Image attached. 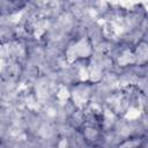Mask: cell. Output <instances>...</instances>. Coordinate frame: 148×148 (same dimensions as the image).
Returning a JSON list of instances; mask_svg holds the SVG:
<instances>
[{"instance_id": "1", "label": "cell", "mask_w": 148, "mask_h": 148, "mask_svg": "<svg viewBox=\"0 0 148 148\" xmlns=\"http://www.w3.org/2000/svg\"><path fill=\"white\" fill-rule=\"evenodd\" d=\"M91 56L92 45L88 38H81L72 42L65 51V58L68 64H75L80 60H87Z\"/></svg>"}, {"instance_id": "2", "label": "cell", "mask_w": 148, "mask_h": 148, "mask_svg": "<svg viewBox=\"0 0 148 148\" xmlns=\"http://www.w3.org/2000/svg\"><path fill=\"white\" fill-rule=\"evenodd\" d=\"M102 125H103V120H101L97 114L92 113L86 116V119L81 125L80 131L82 133L84 141L88 145L95 146L99 143L102 139Z\"/></svg>"}, {"instance_id": "3", "label": "cell", "mask_w": 148, "mask_h": 148, "mask_svg": "<svg viewBox=\"0 0 148 148\" xmlns=\"http://www.w3.org/2000/svg\"><path fill=\"white\" fill-rule=\"evenodd\" d=\"M91 98V84L88 82H77L69 90V99L76 110H86Z\"/></svg>"}, {"instance_id": "4", "label": "cell", "mask_w": 148, "mask_h": 148, "mask_svg": "<svg viewBox=\"0 0 148 148\" xmlns=\"http://www.w3.org/2000/svg\"><path fill=\"white\" fill-rule=\"evenodd\" d=\"M135 57V65L145 66L148 61V44L146 40H140L133 49Z\"/></svg>"}, {"instance_id": "5", "label": "cell", "mask_w": 148, "mask_h": 148, "mask_svg": "<svg viewBox=\"0 0 148 148\" xmlns=\"http://www.w3.org/2000/svg\"><path fill=\"white\" fill-rule=\"evenodd\" d=\"M116 61H117V65L121 68H125L128 66H134L135 65V57H134L133 49H130V47L123 49L119 52V54L117 56Z\"/></svg>"}, {"instance_id": "6", "label": "cell", "mask_w": 148, "mask_h": 148, "mask_svg": "<svg viewBox=\"0 0 148 148\" xmlns=\"http://www.w3.org/2000/svg\"><path fill=\"white\" fill-rule=\"evenodd\" d=\"M103 77V69L95 62H91L87 66V81L90 84L97 83Z\"/></svg>"}, {"instance_id": "7", "label": "cell", "mask_w": 148, "mask_h": 148, "mask_svg": "<svg viewBox=\"0 0 148 148\" xmlns=\"http://www.w3.org/2000/svg\"><path fill=\"white\" fill-rule=\"evenodd\" d=\"M146 140L141 136L127 138L117 145V148H143Z\"/></svg>"}]
</instances>
